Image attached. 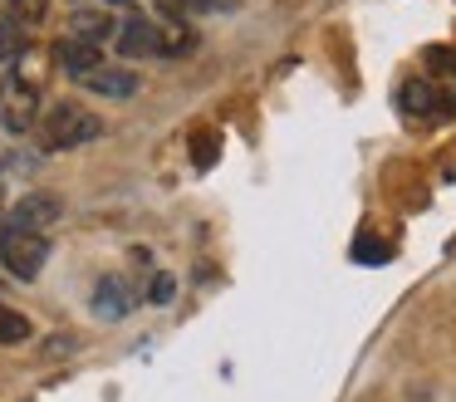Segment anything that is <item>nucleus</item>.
<instances>
[{"instance_id":"f257e3e1","label":"nucleus","mask_w":456,"mask_h":402,"mask_svg":"<svg viewBox=\"0 0 456 402\" xmlns=\"http://www.w3.org/2000/svg\"><path fill=\"white\" fill-rule=\"evenodd\" d=\"M45 260H50V235L45 231H25V226H11V221L0 226V265L15 280L30 284L45 270Z\"/></svg>"},{"instance_id":"f03ea898","label":"nucleus","mask_w":456,"mask_h":402,"mask_svg":"<svg viewBox=\"0 0 456 402\" xmlns=\"http://www.w3.org/2000/svg\"><path fill=\"white\" fill-rule=\"evenodd\" d=\"M103 133V123L79 103H54L45 113V152H69L79 143H94Z\"/></svg>"},{"instance_id":"7ed1b4c3","label":"nucleus","mask_w":456,"mask_h":402,"mask_svg":"<svg viewBox=\"0 0 456 402\" xmlns=\"http://www.w3.org/2000/svg\"><path fill=\"white\" fill-rule=\"evenodd\" d=\"M40 123V94L35 84H25L20 74H5L0 78V127L5 133H30Z\"/></svg>"},{"instance_id":"20e7f679","label":"nucleus","mask_w":456,"mask_h":402,"mask_svg":"<svg viewBox=\"0 0 456 402\" xmlns=\"http://www.w3.org/2000/svg\"><path fill=\"white\" fill-rule=\"evenodd\" d=\"M60 216H64V201H60V196H50V192H25L20 201L11 206V216H5V221H11V226H25V231H50Z\"/></svg>"},{"instance_id":"39448f33","label":"nucleus","mask_w":456,"mask_h":402,"mask_svg":"<svg viewBox=\"0 0 456 402\" xmlns=\"http://www.w3.org/2000/svg\"><path fill=\"white\" fill-rule=\"evenodd\" d=\"M133 309V290L123 275H103L99 284H94V314L99 319H123V314Z\"/></svg>"},{"instance_id":"423d86ee","label":"nucleus","mask_w":456,"mask_h":402,"mask_svg":"<svg viewBox=\"0 0 456 402\" xmlns=\"http://www.w3.org/2000/svg\"><path fill=\"white\" fill-rule=\"evenodd\" d=\"M84 88H94V94H103V98H133L138 94V74H128V69H89V74L79 78Z\"/></svg>"},{"instance_id":"0eeeda50","label":"nucleus","mask_w":456,"mask_h":402,"mask_svg":"<svg viewBox=\"0 0 456 402\" xmlns=\"http://www.w3.org/2000/svg\"><path fill=\"white\" fill-rule=\"evenodd\" d=\"M158 45H162V29L152 25V20H142V15H133L128 25H118V49L123 54H158Z\"/></svg>"},{"instance_id":"6e6552de","label":"nucleus","mask_w":456,"mask_h":402,"mask_svg":"<svg viewBox=\"0 0 456 402\" xmlns=\"http://www.w3.org/2000/svg\"><path fill=\"white\" fill-rule=\"evenodd\" d=\"M69 35L74 39H89V45H103L109 35H118V25H113L109 10H74V15H69Z\"/></svg>"},{"instance_id":"1a4fd4ad","label":"nucleus","mask_w":456,"mask_h":402,"mask_svg":"<svg viewBox=\"0 0 456 402\" xmlns=\"http://www.w3.org/2000/svg\"><path fill=\"white\" fill-rule=\"evenodd\" d=\"M60 64L69 69L74 78H84L89 69H99V64H103V49H99V45H89V39H74V35H69V39L60 45Z\"/></svg>"},{"instance_id":"9d476101","label":"nucleus","mask_w":456,"mask_h":402,"mask_svg":"<svg viewBox=\"0 0 456 402\" xmlns=\"http://www.w3.org/2000/svg\"><path fill=\"white\" fill-rule=\"evenodd\" d=\"M25 45H30V35H25V25L15 15H0V64H15V59L25 54Z\"/></svg>"},{"instance_id":"9b49d317","label":"nucleus","mask_w":456,"mask_h":402,"mask_svg":"<svg viewBox=\"0 0 456 402\" xmlns=\"http://www.w3.org/2000/svg\"><path fill=\"white\" fill-rule=\"evenodd\" d=\"M30 339V319L20 309H5L0 304V343H25Z\"/></svg>"},{"instance_id":"f8f14e48","label":"nucleus","mask_w":456,"mask_h":402,"mask_svg":"<svg viewBox=\"0 0 456 402\" xmlns=\"http://www.w3.org/2000/svg\"><path fill=\"white\" fill-rule=\"evenodd\" d=\"M197 49V35H191L187 25H172V29H162V45H158V54H191Z\"/></svg>"},{"instance_id":"ddd939ff","label":"nucleus","mask_w":456,"mask_h":402,"mask_svg":"<svg viewBox=\"0 0 456 402\" xmlns=\"http://www.w3.org/2000/svg\"><path fill=\"white\" fill-rule=\"evenodd\" d=\"M403 108H407V113H432V108H436V94H432L427 84H407V88H403Z\"/></svg>"},{"instance_id":"4468645a","label":"nucleus","mask_w":456,"mask_h":402,"mask_svg":"<svg viewBox=\"0 0 456 402\" xmlns=\"http://www.w3.org/2000/svg\"><path fill=\"white\" fill-rule=\"evenodd\" d=\"M11 5V15L20 20V25H40L45 15H50V0H5Z\"/></svg>"},{"instance_id":"2eb2a0df","label":"nucleus","mask_w":456,"mask_h":402,"mask_svg":"<svg viewBox=\"0 0 456 402\" xmlns=\"http://www.w3.org/2000/svg\"><path fill=\"white\" fill-rule=\"evenodd\" d=\"M162 10H172V15H187V10H207L201 0H158Z\"/></svg>"},{"instance_id":"dca6fc26","label":"nucleus","mask_w":456,"mask_h":402,"mask_svg":"<svg viewBox=\"0 0 456 402\" xmlns=\"http://www.w3.org/2000/svg\"><path fill=\"white\" fill-rule=\"evenodd\" d=\"M152 299H158V304L172 299V275H158V280H152Z\"/></svg>"},{"instance_id":"f3484780","label":"nucleus","mask_w":456,"mask_h":402,"mask_svg":"<svg viewBox=\"0 0 456 402\" xmlns=\"http://www.w3.org/2000/svg\"><path fill=\"white\" fill-rule=\"evenodd\" d=\"M103 5H118V0H103Z\"/></svg>"}]
</instances>
